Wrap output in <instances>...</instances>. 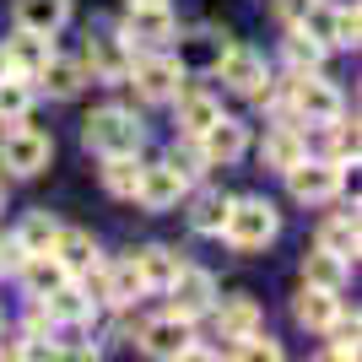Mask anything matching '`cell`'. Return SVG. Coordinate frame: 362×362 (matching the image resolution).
I'll list each match as a JSON object with an SVG mask.
<instances>
[{
    "mask_svg": "<svg viewBox=\"0 0 362 362\" xmlns=\"http://www.w3.org/2000/svg\"><path fill=\"white\" fill-rule=\"evenodd\" d=\"M211 76H222L233 92H243V98H259V92L271 87V76H265V60H259L255 49H233L227 44V54L216 60V71Z\"/></svg>",
    "mask_w": 362,
    "mask_h": 362,
    "instance_id": "cell-9",
    "label": "cell"
},
{
    "mask_svg": "<svg viewBox=\"0 0 362 362\" xmlns=\"http://www.w3.org/2000/svg\"><path fill=\"white\" fill-rule=\"evenodd\" d=\"M71 22V0H16V28L22 33H54Z\"/></svg>",
    "mask_w": 362,
    "mask_h": 362,
    "instance_id": "cell-16",
    "label": "cell"
},
{
    "mask_svg": "<svg viewBox=\"0 0 362 362\" xmlns=\"http://www.w3.org/2000/svg\"><path fill=\"white\" fill-rule=\"evenodd\" d=\"M179 265L184 259L168 249V243H151V249H141L136 255V271H141V281H146V292H163L173 276H179Z\"/></svg>",
    "mask_w": 362,
    "mask_h": 362,
    "instance_id": "cell-21",
    "label": "cell"
},
{
    "mask_svg": "<svg viewBox=\"0 0 362 362\" xmlns=\"http://www.w3.org/2000/svg\"><path fill=\"white\" fill-rule=\"evenodd\" d=\"M238 357H265V362H276V357H281V341H271V335H243V341H238Z\"/></svg>",
    "mask_w": 362,
    "mask_h": 362,
    "instance_id": "cell-38",
    "label": "cell"
},
{
    "mask_svg": "<svg viewBox=\"0 0 362 362\" xmlns=\"http://www.w3.org/2000/svg\"><path fill=\"white\" fill-rule=\"evenodd\" d=\"M0 271H6V265H0Z\"/></svg>",
    "mask_w": 362,
    "mask_h": 362,
    "instance_id": "cell-43",
    "label": "cell"
},
{
    "mask_svg": "<svg viewBox=\"0 0 362 362\" xmlns=\"http://www.w3.org/2000/svg\"><path fill=\"white\" fill-rule=\"evenodd\" d=\"M330 330H335V341H330V357H357V314H351L346 325L335 319Z\"/></svg>",
    "mask_w": 362,
    "mask_h": 362,
    "instance_id": "cell-37",
    "label": "cell"
},
{
    "mask_svg": "<svg viewBox=\"0 0 362 362\" xmlns=\"http://www.w3.org/2000/svg\"><path fill=\"white\" fill-rule=\"evenodd\" d=\"M130 81H136V92L146 103H168V98L179 92L184 71H179V60H168V54H146V60H130Z\"/></svg>",
    "mask_w": 362,
    "mask_h": 362,
    "instance_id": "cell-8",
    "label": "cell"
},
{
    "mask_svg": "<svg viewBox=\"0 0 362 362\" xmlns=\"http://www.w3.org/2000/svg\"><path fill=\"white\" fill-rule=\"evenodd\" d=\"M173 33H179V22H173L168 6H130V16H124V44L130 49L136 44L157 49V44H168Z\"/></svg>",
    "mask_w": 362,
    "mask_h": 362,
    "instance_id": "cell-11",
    "label": "cell"
},
{
    "mask_svg": "<svg viewBox=\"0 0 362 362\" xmlns=\"http://www.w3.org/2000/svg\"><path fill=\"white\" fill-rule=\"evenodd\" d=\"M222 54H227V44L216 38V33H189V38H179V71L211 76Z\"/></svg>",
    "mask_w": 362,
    "mask_h": 362,
    "instance_id": "cell-19",
    "label": "cell"
},
{
    "mask_svg": "<svg viewBox=\"0 0 362 362\" xmlns=\"http://www.w3.org/2000/svg\"><path fill=\"white\" fill-rule=\"evenodd\" d=\"M103 189L108 195H119V200H136V184H141V163H136V151L130 157H103Z\"/></svg>",
    "mask_w": 362,
    "mask_h": 362,
    "instance_id": "cell-31",
    "label": "cell"
},
{
    "mask_svg": "<svg viewBox=\"0 0 362 362\" xmlns=\"http://www.w3.org/2000/svg\"><path fill=\"white\" fill-rule=\"evenodd\" d=\"M357 38H362V16H357V6H335L330 49H357Z\"/></svg>",
    "mask_w": 362,
    "mask_h": 362,
    "instance_id": "cell-34",
    "label": "cell"
},
{
    "mask_svg": "<svg viewBox=\"0 0 362 362\" xmlns=\"http://www.w3.org/2000/svg\"><path fill=\"white\" fill-rule=\"evenodd\" d=\"M33 81H44L54 98H76V92H81V81H87V65H81V60H65V54H49L44 71L33 76Z\"/></svg>",
    "mask_w": 362,
    "mask_h": 362,
    "instance_id": "cell-24",
    "label": "cell"
},
{
    "mask_svg": "<svg viewBox=\"0 0 362 362\" xmlns=\"http://www.w3.org/2000/svg\"><path fill=\"white\" fill-rule=\"evenodd\" d=\"M341 184H346V173H341V163H292L287 168V189H292V200H303V206H319V200H335L341 195Z\"/></svg>",
    "mask_w": 362,
    "mask_h": 362,
    "instance_id": "cell-7",
    "label": "cell"
},
{
    "mask_svg": "<svg viewBox=\"0 0 362 362\" xmlns=\"http://www.w3.org/2000/svg\"><path fill=\"white\" fill-rule=\"evenodd\" d=\"M179 195H184V179H179V173H173L168 163H157V168H141L136 200L146 206V211H173V206H179Z\"/></svg>",
    "mask_w": 362,
    "mask_h": 362,
    "instance_id": "cell-13",
    "label": "cell"
},
{
    "mask_svg": "<svg viewBox=\"0 0 362 362\" xmlns=\"http://www.w3.org/2000/svg\"><path fill=\"white\" fill-rule=\"evenodd\" d=\"M0 49H6V65H11V76H22V81H33V76L44 71V60L54 54L49 33H22V28H16L11 44H0Z\"/></svg>",
    "mask_w": 362,
    "mask_h": 362,
    "instance_id": "cell-14",
    "label": "cell"
},
{
    "mask_svg": "<svg viewBox=\"0 0 362 362\" xmlns=\"http://www.w3.org/2000/svg\"><path fill=\"white\" fill-rule=\"evenodd\" d=\"M168 168H173V173H179V179L189 184V179H200V173H206L211 163H206V151H200V141H195V136H184V146H173Z\"/></svg>",
    "mask_w": 362,
    "mask_h": 362,
    "instance_id": "cell-33",
    "label": "cell"
},
{
    "mask_svg": "<svg viewBox=\"0 0 362 362\" xmlns=\"http://www.w3.org/2000/svg\"><path fill=\"white\" fill-rule=\"evenodd\" d=\"M303 6H308V0H276V11L287 16V22H298V16H303Z\"/></svg>",
    "mask_w": 362,
    "mask_h": 362,
    "instance_id": "cell-39",
    "label": "cell"
},
{
    "mask_svg": "<svg viewBox=\"0 0 362 362\" xmlns=\"http://www.w3.org/2000/svg\"><path fill=\"white\" fill-rule=\"evenodd\" d=\"M130 44L124 38H92V71L103 76V81H124L130 76Z\"/></svg>",
    "mask_w": 362,
    "mask_h": 362,
    "instance_id": "cell-28",
    "label": "cell"
},
{
    "mask_svg": "<svg viewBox=\"0 0 362 362\" xmlns=\"http://www.w3.org/2000/svg\"><path fill=\"white\" fill-rule=\"evenodd\" d=\"M28 108H33V87L22 76H0V124L28 119Z\"/></svg>",
    "mask_w": 362,
    "mask_h": 362,
    "instance_id": "cell-32",
    "label": "cell"
},
{
    "mask_svg": "<svg viewBox=\"0 0 362 362\" xmlns=\"http://www.w3.org/2000/svg\"><path fill=\"white\" fill-rule=\"evenodd\" d=\"M168 308L179 319H200L216 308V276L211 271H195V265H179V276L168 281Z\"/></svg>",
    "mask_w": 362,
    "mask_h": 362,
    "instance_id": "cell-5",
    "label": "cell"
},
{
    "mask_svg": "<svg viewBox=\"0 0 362 362\" xmlns=\"http://www.w3.org/2000/svg\"><path fill=\"white\" fill-rule=\"evenodd\" d=\"M195 141H200V151H206V163H238L243 151H249V130H243L238 119H227V114H216Z\"/></svg>",
    "mask_w": 362,
    "mask_h": 362,
    "instance_id": "cell-12",
    "label": "cell"
},
{
    "mask_svg": "<svg viewBox=\"0 0 362 362\" xmlns=\"http://www.w3.org/2000/svg\"><path fill=\"white\" fill-rule=\"evenodd\" d=\"M189 346H195V335H189V319H179V314L141 325V351L146 357H184Z\"/></svg>",
    "mask_w": 362,
    "mask_h": 362,
    "instance_id": "cell-10",
    "label": "cell"
},
{
    "mask_svg": "<svg viewBox=\"0 0 362 362\" xmlns=\"http://www.w3.org/2000/svg\"><path fill=\"white\" fill-rule=\"evenodd\" d=\"M287 114L292 119H308V124H330L341 119V92L314 71H298L287 81Z\"/></svg>",
    "mask_w": 362,
    "mask_h": 362,
    "instance_id": "cell-3",
    "label": "cell"
},
{
    "mask_svg": "<svg viewBox=\"0 0 362 362\" xmlns=\"http://www.w3.org/2000/svg\"><path fill=\"white\" fill-rule=\"evenodd\" d=\"M44 308H49V325H65V319H81V325H87L92 319V292H81L76 276H71V281H60L54 292H44Z\"/></svg>",
    "mask_w": 362,
    "mask_h": 362,
    "instance_id": "cell-20",
    "label": "cell"
},
{
    "mask_svg": "<svg viewBox=\"0 0 362 362\" xmlns=\"http://www.w3.org/2000/svg\"><path fill=\"white\" fill-rule=\"evenodd\" d=\"M287 60L298 65V71H319V60H325V44H319V38H308V33H292L287 38Z\"/></svg>",
    "mask_w": 362,
    "mask_h": 362,
    "instance_id": "cell-35",
    "label": "cell"
},
{
    "mask_svg": "<svg viewBox=\"0 0 362 362\" xmlns=\"http://www.w3.org/2000/svg\"><path fill=\"white\" fill-rule=\"evenodd\" d=\"M16 271H22V287H28L33 298H44V292H54L60 281H71V276H65V265L49 255V249H44V255H28Z\"/></svg>",
    "mask_w": 362,
    "mask_h": 362,
    "instance_id": "cell-25",
    "label": "cell"
},
{
    "mask_svg": "<svg viewBox=\"0 0 362 362\" xmlns=\"http://www.w3.org/2000/svg\"><path fill=\"white\" fill-rule=\"evenodd\" d=\"M87 287H98V303H108V308H130V303H141V292H146V281H141L136 259H114V265H92Z\"/></svg>",
    "mask_w": 362,
    "mask_h": 362,
    "instance_id": "cell-6",
    "label": "cell"
},
{
    "mask_svg": "<svg viewBox=\"0 0 362 362\" xmlns=\"http://www.w3.org/2000/svg\"><path fill=\"white\" fill-rule=\"evenodd\" d=\"M0 211H6V189H0Z\"/></svg>",
    "mask_w": 362,
    "mask_h": 362,
    "instance_id": "cell-42",
    "label": "cell"
},
{
    "mask_svg": "<svg viewBox=\"0 0 362 362\" xmlns=\"http://www.w3.org/2000/svg\"><path fill=\"white\" fill-rule=\"evenodd\" d=\"M319 249H330V255H341V259L351 265V259H357V249H362L357 211H341V216H330V222L319 227Z\"/></svg>",
    "mask_w": 362,
    "mask_h": 362,
    "instance_id": "cell-22",
    "label": "cell"
},
{
    "mask_svg": "<svg viewBox=\"0 0 362 362\" xmlns=\"http://www.w3.org/2000/svg\"><path fill=\"white\" fill-rule=\"evenodd\" d=\"M308 157V146H303V136L292 130V124H281V130H271L265 136V146H259V163L276 168V173H287L292 163H303Z\"/></svg>",
    "mask_w": 362,
    "mask_h": 362,
    "instance_id": "cell-23",
    "label": "cell"
},
{
    "mask_svg": "<svg viewBox=\"0 0 362 362\" xmlns=\"http://www.w3.org/2000/svg\"><path fill=\"white\" fill-rule=\"evenodd\" d=\"M130 6H168V0H130Z\"/></svg>",
    "mask_w": 362,
    "mask_h": 362,
    "instance_id": "cell-41",
    "label": "cell"
},
{
    "mask_svg": "<svg viewBox=\"0 0 362 362\" xmlns=\"http://www.w3.org/2000/svg\"><path fill=\"white\" fill-rule=\"evenodd\" d=\"M227 206H233V200H227L222 189H200V195L189 200V227H195V233H206V238H222Z\"/></svg>",
    "mask_w": 362,
    "mask_h": 362,
    "instance_id": "cell-27",
    "label": "cell"
},
{
    "mask_svg": "<svg viewBox=\"0 0 362 362\" xmlns=\"http://www.w3.org/2000/svg\"><path fill=\"white\" fill-rule=\"evenodd\" d=\"M292 319H298L303 330H330L335 319H341V298H335V292H325V287H308V281H303L298 303H292Z\"/></svg>",
    "mask_w": 362,
    "mask_h": 362,
    "instance_id": "cell-15",
    "label": "cell"
},
{
    "mask_svg": "<svg viewBox=\"0 0 362 362\" xmlns=\"http://www.w3.org/2000/svg\"><path fill=\"white\" fill-rule=\"evenodd\" d=\"M281 233V216H276L271 200H255V195H243L227 206V222H222V238L238 249V255H259L265 243Z\"/></svg>",
    "mask_w": 362,
    "mask_h": 362,
    "instance_id": "cell-1",
    "label": "cell"
},
{
    "mask_svg": "<svg viewBox=\"0 0 362 362\" xmlns=\"http://www.w3.org/2000/svg\"><path fill=\"white\" fill-rule=\"evenodd\" d=\"M303 281H308V287H325V292H341L346 259L330 255V249H314V255H303Z\"/></svg>",
    "mask_w": 362,
    "mask_h": 362,
    "instance_id": "cell-29",
    "label": "cell"
},
{
    "mask_svg": "<svg viewBox=\"0 0 362 362\" xmlns=\"http://www.w3.org/2000/svg\"><path fill=\"white\" fill-rule=\"evenodd\" d=\"M49 157H54V141L44 130H33V124H6V136H0V163L11 168L16 179H33V173H44Z\"/></svg>",
    "mask_w": 362,
    "mask_h": 362,
    "instance_id": "cell-4",
    "label": "cell"
},
{
    "mask_svg": "<svg viewBox=\"0 0 362 362\" xmlns=\"http://www.w3.org/2000/svg\"><path fill=\"white\" fill-rule=\"evenodd\" d=\"M0 76H11V65H6V49H0Z\"/></svg>",
    "mask_w": 362,
    "mask_h": 362,
    "instance_id": "cell-40",
    "label": "cell"
},
{
    "mask_svg": "<svg viewBox=\"0 0 362 362\" xmlns=\"http://www.w3.org/2000/svg\"><path fill=\"white\" fill-rule=\"evenodd\" d=\"M330 124H335V157L330 163H341V168L357 163V124H341V119H330Z\"/></svg>",
    "mask_w": 362,
    "mask_h": 362,
    "instance_id": "cell-36",
    "label": "cell"
},
{
    "mask_svg": "<svg viewBox=\"0 0 362 362\" xmlns=\"http://www.w3.org/2000/svg\"><path fill=\"white\" fill-rule=\"evenodd\" d=\"M173 103H179V136H200V130L222 114V103H216L211 92H200V87H179Z\"/></svg>",
    "mask_w": 362,
    "mask_h": 362,
    "instance_id": "cell-17",
    "label": "cell"
},
{
    "mask_svg": "<svg viewBox=\"0 0 362 362\" xmlns=\"http://www.w3.org/2000/svg\"><path fill=\"white\" fill-rule=\"evenodd\" d=\"M54 238H60V222H54L49 211H28V216H22V227H16V243H22L28 255L54 249Z\"/></svg>",
    "mask_w": 362,
    "mask_h": 362,
    "instance_id": "cell-30",
    "label": "cell"
},
{
    "mask_svg": "<svg viewBox=\"0 0 362 362\" xmlns=\"http://www.w3.org/2000/svg\"><path fill=\"white\" fill-rule=\"evenodd\" d=\"M216 330H222V341H243V335H255L259 330L255 298H227L222 308H216Z\"/></svg>",
    "mask_w": 362,
    "mask_h": 362,
    "instance_id": "cell-26",
    "label": "cell"
},
{
    "mask_svg": "<svg viewBox=\"0 0 362 362\" xmlns=\"http://www.w3.org/2000/svg\"><path fill=\"white\" fill-rule=\"evenodd\" d=\"M49 255L65 265V276H81V271L98 265V243H92V233H81V227H60V238H54Z\"/></svg>",
    "mask_w": 362,
    "mask_h": 362,
    "instance_id": "cell-18",
    "label": "cell"
},
{
    "mask_svg": "<svg viewBox=\"0 0 362 362\" xmlns=\"http://www.w3.org/2000/svg\"><path fill=\"white\" fill-rule=\"evenodd\" d=\"M81 141H87V151H98V157H130V151H141L146 130H141V119L130 108H98V114H87V124H81Z\"/></svg>",
    "mask_w": 362,
    "mask_h": 362,
    "instance_id": "cell-2",
    "label": "cell"
}]
</instances>
